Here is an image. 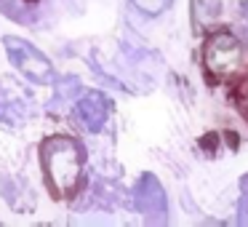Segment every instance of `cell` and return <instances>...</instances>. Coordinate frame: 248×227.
Returning a JSON list of instances; mask_svg holds the SVG:
<instances>
[{
    "label": "cell",
    "mask_w": 248,
    "mask_h": 227,
    "mask_svg": "<svg viewBox=\"0 0 248 227\" xmlns=\"http://www.w3.org/2000/svg\"><path fill=\"white\" fill-rule=\"evenodd\" d=\"M38 161L48 195L56 203H72L86 187L88 150L78 136L54 134L38 147Z\"/></svg>",
    "instance_id": "1"
},
{
    "label": "cell",
    "mask_w": 248,
    "mask_h": 227,
    "mask_svg": "<svg viewBox=\"0 0 248 227\" xmlns=\"http://www.w3.org/2000/svg\"><path fill=\"white\" fill-rule=\"evenodd\" d=\"M203 70L208 81L227 83L248 72V51L232 30H216L203 43Z\"/></svg>",
    "instance_id": "2"
},
{
    "label": "cell",
    "mask_w": 248,
    "mask_h": 227,
    "mask_svg": "<svg viewBox=\"0 0 248 227\" xmlns=\"http://www.w3.org/2000/svg\"><path fill=\"white\" fill-rule=\"evenodd\" d=\"M3 49L8 54V62L27 78L30 83H38V86H51L56 81L54 78V65L48 62V56L32 46L30 40L16 38V35H6L3 38Z\"/></svg>",
    "instance_id": "3"
},
{
    "label": "cell",
    "mask_w": 248,
    "mask_h": 227,
    "mask_svg": "<svg viewBox=\"0 0 248 227\" xmlns=\"http://www.w3.org/2000/svg\"><path fill=\"white\" fill-rule=\"evenodd\" d=\"M112 113H115V102L104 91H80L70 107L72 120L83 131H91V134H99L107 126Z\"/></svg>",
    "instance_id": "4"
},
{
    "label": "cell",
    "mask_w": 248,
    "mask_h": 227,
    "mask_svg": "<svg viewBox=\"0 0 248 227\" xmlns=\"http://www.w3.org/2000/svg\"><path fill=\"white\" fill-rule=\"evenodd\" d=\"M134 209L139 214H144L147 222H166L168 216V198H166V190L163 184L157 182L155 174H141L136 179V187H134Z\"/></svg>",
    "instance_id": "5"
},
{
    "label": "cell",
    "mask_w": 248,
    "mask_h": 227,
    "mask_svg": "<svg viewBox=\"0 0 248 227\" xmlns=\"http://www.w3.org/2000/svg\"><path fill=\"white\" fill-rule=\"evenodd\" d=\"M189 11L195 32H205V27H211L221 16V0H189Z\"/></svg>",
    "instance_id": "6"
},
{
    "label": "cell",
    "mask_w": 248,
    "mask_h": 227,
    "mask_svg": "<svg viewBox=\"0 0 248 227\" xmlns=\"http://www.w3.org/2000/svg\"><path fill=\"white\" fill-rule=\"evenodd\" d=\"M0 14L8 16L16 24H35L38 16L30 14V3L27 0H0Z\"/></svg>",
    "instance_id": "7"
},
{
    "label": "cell",
    "mask_w": 248,
    "mask_h": 227,
    "mask_svg": "<svg viewBox=\"0 0 248 227\" xmlns=\"http://www.w3.org/2000/svg\"><path fill=\"white\" fill-rule=\"evenodd\" d=\"M24 113H27V104H24V97L19 99H11L8 97H0V123H11V126H19L24 118Z\"/></svg>",
    "instance_id": "8"
},
{
    "label": "cell",
    "mask_w": 248,
    "mask_h": 227,
    "mask_svg": "<svg viewBox=\"0 0 248 227\" xmlns=\"http://www.w3.org/2000/svg\"><path fill=\"white\" fill-rule=\"evenodd\" d=\"M139 11H144L147 16H157V14H163L168 6H171V0H131Z\"/></svg>",
    "instance_id": "9"
},
{
    "label": "cell",
    "mask_w": 248,
    "mask_h": 227,
    "mask_svg": "<svg viewBox=\"0 0 248 227\" xmlns=\"http://www.w3.org/2000/svg\"><path fill=\"white\" fill-rule=\"evenodd\" d=\"M243 184V198H240V211H237V222H240L243 227H248V174L240 179Z\"/></svg>",
    "instance_id": "10"
},
{
    "label": "cell",
    "mask_w": 248,
    "mask_h": 227,
    "mask_svg": "<svg viewBox=\"0 0 248 227\" xmlns=\"http://www.w3.org/2000/svg\"><path fill=\"white\" fill-rule=\"evenodd\" d=\"M237 107H240V113L248 118V81L237 88Z\"/></svg>",
    "instance_id": "11"
},
{
    "label": "cell",
    "mask_w": 248,
    "mask_h": 227,
    "mask_svg": "<svg viewBox=\"0 0 248 227\" xmlns=\"http://www.w3.org/2000/svg\"><path fill=\"white\" fill-rule=\"evenodd\" d=\"M240 11H243V22H246V27H248V0L240 3Z\"/></svg>",
    "instance_id": "12"
},
{
    "label": "cell",
    "mask_w": 248,
    "mask_h": 227,
    "mask_svg": "<svg viewBox=\"0 0 248 227\" xmlns=\"http://www.w3.org/2000/svg\"><path fill=\"white\" fill-rule=\"evenodd\" d=\"M27 3H32V6H35V3H38V0H27Z\"/></svg>",
    "instance_id": "13"
}]
</instances>
